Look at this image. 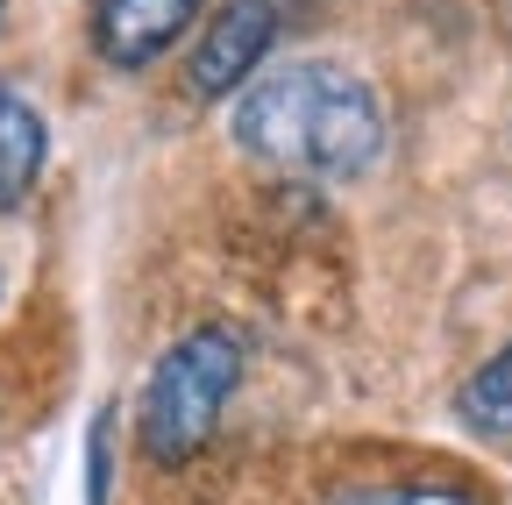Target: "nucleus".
<instances>
[{
    "instance_id": "obj_1",
    "label": "nucleus",
    "mask_w": 512,
    "mask_h": 505,
    "mask_svg": "<svg viewBox=\"0 0 512 505\" xmlns=\"http://www.w3.org/2000/svg\"><path fill=\"white\" fill-rule=\"evenodd\" d=\"M235 150L306 185H349L384 157V107L349 65H285L235 100Z\"/></svg>"
},
{
    "instance_id": "obj_2",
    "label": "nucleus",
    "mask_w": 512,
    "mask_h": 505,
    "mask_svg": "<svg viewBox=\"0 0 512 505\" xmlns=\"http://www.w3.org/2000/svg\"><path fill=\"white\" fill-rule=\"evenodd\" d=\"M235 385H242V335L235 328H192V335H178L157 356L150 385H143V406H136L143 456L157 470H185L214 441Z\"/></svg>"
},
{
    "instance_id": "obj_3",
    "label": "nucleus",
    "mask_w": 512,
    "mask_h": 505,
    "mask_svg": "<svg viewBox=\"0 0 512 505\" xmlns=\"http://www.w3.org/2000/svg\"><path fill=\"white\" fill-rule=\"evenodd\" d=\"M278 0H221V8L200 22V43L185 57V86L200 100H221V93H249L264 57L278 43Z\"/></svg>"
},
{
    "instance_id": "obj_4",
    "label": "nucleus",
    "mask_w": 512,
    "mask_h": 505,
    "mask_svg": "<svg viewBox=\"0 0 512 505\" xmlns=\"http://www.w3.org/2000/svg\"><path fill=\"white\" fill-rule=\"evenodd\" d=\"M207 15V0H93V50L114 72H150Z\"/></svg>"
},
{
    "instance_id": "obj_5",
    "label": "nucleus",
    "mask_w": 512,
    "mask_h": 505,
    "mask_svg": "<svg viewBox=\"0 0 512 505\" xmlns=\"http://www.w3.org/2000/svg\"><path fill=\"white\" fill-rule=\"evenodd\" d=\"M43 157H50V121H43V107L0 79V214H15V207L36 193Z\"/></svg>"
},
{
    "instance_id": "obj_6",
    "label": "nucleus",
    "mask_w": 512,
    "mask_h": 505,
    "mask_svg": "<svg viewBox=\"0 0 512 505\" xmlns=\"http://www.w3.org/2000/svg\"><path fill=\"white\" fill-rule=\"evenodd\" d=\"M456 413H463L470 434H484V441H512V342H505L498 356H484V363L463 377Z\"/></svg>"
},
{
    "instance_id": "obj_7",
    "label": "nucleus",
    "mask_w": 512,
    "mask_h": 505,
    "mask_svg": "<svg viewBox=\"0 0 512 505\" xmlns=\"http://www.w3.org/2000/svg\"><path fill=\"white\" fill-rule=\"evenodd\" d=\"M335 505H484L463 484H384V491H349Z\"/></svg>"
},
{
    "instance_id": "obj_8",
    "label": "nucleus",
    "mask_w": 512,
    "mask_h": 505,
    "mask_svg": "<svg viewBox=\"0 0 512 505\" xmlns=\"http://www.w3.org/2000/svg\"><path fill=\"white\" fill-rule=\"evenodd\" d=\"M107 413L93 420V434H86V463H93V477H86V505H107Z\"/></svg>"
},
{
    "instance_id": "obj_9",
    "label": "nucleus",
    "mask_w": 512,
    "mask_h": 505,
    "mask_svg": "<svg viewBox=\"0 0 512 505\" xmlns=\"http://www.w3.org/2000/svg\"><path fill=\"white\" fill-rule=\"evenodd\" d=\"M0 8H8V0H0Z\"/></svg>"
}]
</instances>
